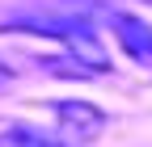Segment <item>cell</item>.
Wrapping results in <instances>:
<instances>
[{
  "label": "cell",
  "instance_id": "cell-3",
  "mask_svg": "<svg viewBox=\"0 0 152 147\" xmlns=\"http://www.w3.org/2000/svg\"><path fill=\"white\" fill-rule=\"evenodd\" d=\"M110 30H114V38H118L127 59L152 63V25L148 21H140V17H131L123 9H110Z\"/></svg>",
  "mask_w": 152,
  "mask_h": 147
},
{
  "label": "cell",
  "instance_id": "cell-2",
  "mask_svg": "<svg viewBox=\"0 0 152 147\" xmlns=\"http://www.w3.org/2000/svg\"><path fill=\"white\" fill-rule=\"evenodd\" d=\"M51 109H55V122H59L72 139H80V143H93V139L106 130V114H102L93 101L68 97V101H55Z\"/></svg>",
  "mask_w": 152,
  "mask_h": 147
},
{
  "label": "cell",
  "instance_id": "cell-1",
  "mask_svg": "<svg viewBox=\"0 0 152 147\" xmlns=\"http://www.w3.org/2000/svg\"><path fill=\"white\" fill-rule=\"evenodd\" d=\"M0 30H21V34H42V38H55V42H64L68 55H76L85 67H93L97 76H106V71L114 67L110 63V55L102 46V38L93 34L89 25V17H72V13H21V17H13L9 25H0Z\"/></svg>",
  "mask_w": 152,
  "mask_h": 147
},
{
  "label": "cell",
  "instance_id": "cell-6",
  "mask_svg": "<svg viewBox=\"0 0 152 147\" xmlns=\"http://www.w3.org/2000/svg\"><path fill=\"white\" fill-rule=\"evenodd\" d=\"M144 4H152V0H144Z\"/></svg>",
  "mask_w": 152,
  "mask_h": 147
},
{
  "label": "cell",
  "instance_id": "cell-5",
  "mask_svg": "<svg viewBox=\"0 0 152 147\" xmlns=\"http://www.w3.org/2000/svg\"><path fill=\"white\" fill-rule=\"evenodd\" d=\"M9 80H13V71H9V67H4V63H0V88H4V84H9Z\"/></svg>",
  "mask_w": 152,
  "mask_h": 147
},
{
  "label": "cell",
  "instance_id": "cell-4",
  "mask_svg": "<svg viewBox=\"0 0 152 147\" xmlns=\"http://www.w3.org/2000/svg\"><path fill=\"white\" fill-rule=\"evenodd\" d=\"M0 147H68V143L34 130V126H9V130H0Z\"/></svg>",
  "mask_w": 152,
  "mask_h": 147
}]
</instances>
